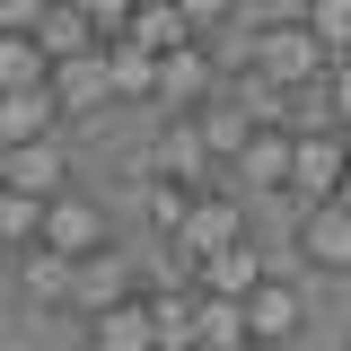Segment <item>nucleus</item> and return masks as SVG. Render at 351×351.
<instances>
[{
  "instance_id": "obj_13",
  "label": "nucleus",
  "mask_w": 351,
  "mask_h": 351,
  "mask_svg": "<svg viewBox=\"0 0 351 351\" xmlns=\"http://www.w3.org/2000/svg\"><path fill=\"white\" fill-rule=\"evenodd\" d=\"M325 71H334V106H343V123H351V53H334Z\"/></svg>"
},
{
  "instance_id": "obj_9",
  "label": "nucleus",
  "mask_w": 351,
  "mask_h": 351,
  "mask_svg": "<svg viewBox=\"0 0 351 351\" xmlns=\"http://www.w3.org/2000/svg\"><path fill=\"white\" fill-rule=\"evenodd\" d=\"M53 88H27V97H0V149H18V141H44L53 132Z\"/></svg>"
},
{
  "instance_id": "obj_3",
  "label": "nucleus",
  "mask_w": 351,
  "mask_h": 351,
  "mask_svg": "<svg viewBox=\"0 0 351 351\" xmlns=\"http://www.w3.org/2000/svg\"><path fill=\"white\" fill-rule=\"evenodd\" d=\"M299 263L351 272V184L334 193V202H307V211H299Z\"/></svg>"
},
{
  "instance_id": "obj_2",
  "label": "nucleus",
  "mask_w": 351,
  "mask_h": 351,
  "mask_svg": "<svg viewBox=\"0 0 351 351\" xmlns=\"http://www.w3.org/2000/svg\"><path fill=\"white\" fill-rule=\"evenodd\" d=\"M36 246H44V255H106V246H114V228H106V211H97L88 193H71V184H62V193L44 202Z\"/></svg>"
},
{
  "instance_id": "obj_8",
  "label": "nucleus",
  "mask_w": 351,
  "mask_h": 351,
  "mask_svg": "<svg viewBox=\"0 0 351 351\" xmlns=\"http://www.w3.org/2000/svg\"><path fill=\"white\" fill-rule=\"evenodd\" d=\"M27 88H53V53L36 36H0V97H27Z\"/></svg>"
},
{
  "instance_id": "obj_5",
  "label": "nucleus",
  "mask_w": 351,
  "mask_h": 351,
  "mask_svg": "<svg viewBox=\"0 0 351 351\" xmlns=\"http://www.w3.org/2000/svg\"><path fill=\"white\" fill-rule=\"evenodd\" d=\"M0 193L53 202V193H62V141H18V149H0Z\"/></svg>"
},
{
  "instance_id": "obj_1",
  "label": "nucleus",
  "mask_w": 351,
  "mask_h": 351,
  "mask_svg": "<svg viewBox=\"0 0 351 351\" xmlns=\"http://www.w3.org/2000/svg\"><path fill=\"white\" fill-rule=\"evenodd\" d=\"M334 53L307 36V18H290V27H255L246 36V71H255L263 88H299V80H316Z\"/></svg>"
},
{
  "instance_id": "obj_12",
  "label": "nucleus",
  "mask_w": 351,
  "mask_h": 351,
  "mask_svg": "<svg viewBox=\"0 0 351 351\" xmlns=\"http://www.w3.org/2000/svg\"><path fill=\"white\" fill-rule=\"evenodd\" d=\"M36 228H44V202H27V193H0V237H9V246H36Z\"/></svg>"
},
{
  "instance_id": "obj_14",
  "label": "nucleus",
  "mask_w": 351,
  "mask_h": 351,
  "mask_svg": "<svg viewBox=\"0 0 351 351\" xmlns=\"http://www.w3.org/2000/svg\"><path fill=\"white\" fill-rule=\"evenodd\" d=\"M334 141H343V158H351V123H343V132H334Z\"/></svg>"
},
{
  "instance_id": "obj_11",
  "label": "nucleus",
  "mask_w": 351,
  "mask_h": 351,
  "mask_svg": "<svg viewBox=\"0 0 351 351\" xmlns=\"http://www.w3.org/2000/svg\"><path fill=\"white\" fill-rule=\"evenodd\" d=\"M237 158H246V184H290V132H263L255 123V141H246Z\"/></svg>"
},
{
  "instance_id": "obj_6",
  "label": "nucleus",
  "mask_w": 351,
  "mask_h": 351,
  "mask_svg": "<svg viewBox=\"0 0 351 351\" xmlns=\"http://www.w3.org/2000/svg\"><path fill=\"white\" fill-rule=\"evenodd\" d=\"M88 325H97V351H158V299H149V290L97 307Z\"/></svg>"
},
{
  "instance_id": "obj_7",
  "label": "nucleus",
  "mask_w": 351,
  "mask_h": 351,
  "mask_svg": "<svg viewBox=\"0 0 351 351\" xmlns=\"http://www.w3.org/2000/svg\"><path fill=\"white\" fill-rule=\"evenodd\" d=\"M237 316H246V343H290V334H299V290L263 272L255 290L237 299Z\"/></svg>"
},
{
  "instance_id": "obj_10",
  "label": "nucleus",
  "mask_w": 351,
  "mask_h": 351,
  "mask_svg": "<svg viewBox=\"0 0 351 351\" xmlns=\"http://www.w3.org/2000/svg\"><path fill=\"white\" fill-rule=\"evenodd\" d=\"M184 246H193L202 263H211L219 246H237V211H228V202H193V219H184Z\"/></svg>"
},
{
  "instance_id": "obj_4",
  "label": "nucleus",
  "mask_w": 351,
  "mask_h": 351,
  "mask_svg": "<svg viewBox=\"0 0 351 351\" xmlns=\"http://www.w3.org/2000/svg\"><path fill=\"white\" fill-rule=\"evenodd\" d=\"M290 184H299L307 202H334V193L351 184L343 141H334V132H307V141H290Z\"/></svg>"
}]
</instances>
